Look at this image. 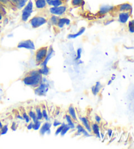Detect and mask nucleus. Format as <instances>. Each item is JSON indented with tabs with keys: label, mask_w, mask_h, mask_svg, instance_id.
<instances>
[{
	"label": "nucleus",
	"mask_w": 134,
	"mask_h": 149,
	"mask_svg": "<svg viewBox=\"0 0 134 149\" xmlns=\"http://www.w3.org/2000/svg\"><path fill=\"white\" fill-rule=\"evenodd\" d=\"M43 76L39 73L37 70H32L28 72L22 78V83L27 86L35 88L42 82Z\"/></svg>",
	"instance_id": "1"
},
{
	"label": "nucleus",
	"mask_w": 134,
	"mask_h": 149,
	"mask_svg": "<svg viewBox=\"0 0 134 149\" xmlns=\"http://www.w3.org/2000/svg\"><path fill=\"white\" fill-rule=\"evenodd\" d=\"M48 47L47 46H45V47H42L39 48L38 49L36 50L35 54V59L36 65L37 66H40L43 61L45 60L46 56L47 55Z\"/></svg>",
	"instance_id": "2"
},
{
	"label": "nucleus",
	"mask_w": 134,
	"mask_h": 149,
	"mask_svg": "<svg viewBox=\"0 0 134 149\" xmlns=\"http://www.w3.org/2000/svg\"><path fill=\"white\" fill-rule=\"evenodd\" d=\"M33 2L31 1H28V3L26 5L25 7L23 8L22 11V17L21 20L23 22H27L29 20L30 17L32 15L33 13Z\"/></svg>",
	"instance_id": "3"
},
{
	"label": "nucleus",
	"mask_w": 134,
	"mask_h": 149,
	"mask_svg": "<svg viewBox=\"0 0 134 149\" xmlns=\"http://www.w3.org/2000/svg\"><path fill=\"white\" fill-rule=\"evenodd\" d=\"M48 20L45 17L39 15H36L30 20V24L33 28H37L46 24Z\"/></svg>",
	"instance_id": "4"
},
{
	"label": "nucleus",
	"mask_w": 134,
	"mask_h": 149,
	"mask_svg": "<svg viewBox=\"0 0 134 149\" xmlns=\"http://www.w3.org/2000/svg\"><path fill=\"white\" fill-rule=\"evenodd\" d=\"M48 89H49V86L48 84L41 82L38 86L34 88V93L38 96H45L48 91Z\"/></svg>",
	"instance_id": "5"
},
{
	"label": "nucleus",
	"mask_w": 134,
	"mask_h": 149,
	"mask_svg": "<svg viewBox=\"0 0 134 149\" xmlns=\"http://www.w3.org/2000/svg\"><path fill=\"white\" fill-rule=\"evenodd\" d=\"M18 49H26L28 50H35V46L32 40H23L19 42L17 45Z\"/></svg>",
	"instance_id": "6"
},
{
	"label": "nucleus",
	"mask_w": 134,
	"mask_h": 149,
	"mask_svg": "<svg viewBox=\"0 0 134 149\" xmlns=\"http://www.w3.org/2000/svg\"><path fill=\"white\" fill-rule=\"evenodd\" d=\"M67 9H68V7L66 6H61L59 7H50L49 9V12L50 14L56 15V16L60 17L62 16L64 14L66 13L67 11Z\"/></svg>",
	"instance_id": "7"
},
{
	"label": "nucleus",
	"mask_w": 134,
	"mask_h": 149,
	"mask_svg": "<svg viewBox=\"0 0 134 149\" xmlns=\"http://www.w3.org/2000/svg\"><path fill=\"white\" fill-rule=\"evenodd\" d=\"M132 6L130 3H124L120 5H118V6L115 7V9L116 11L119 12H132Z\"/></svg>",
	"instance_id": "8"
},
{
	"label": "nucleus",
	"mask_w": 134,
	"mask_h": 149,
	"mask_svg": "<svg viewBox=\"0 0 134 149\" xmlns=\"http://www.w3.org/2000/svg\"><path fill=\"white\" fill-rule=\"evenodd\" d=\"M52 124L51 123L47 121L44 123L43 125H41V127L39 128V134L41 136H44L45 134L50 135V129L52 127Z\"/></svg>",
	"instance_id": "9"
},
{
	"label": "nucleus",
	"mask_w": 134,
	"mask_h": 149,
	"mask_svg": "<svg viewBox=\"0 0 134 149\" xmlns=\"http://www.w3.org/2000/svg\"><path fill=\"white\" fill-rule=\"evenodd\" d=\"M132 12H119L118 14V20L122 24H126L130 19Z\"/></svg>",
	"instance_id": "10"
},
{
	"label": "nucleus",
	"mask_w": 134,
	"mask_h": 149,
	"mask_svg": "<svg viewBox=\"0 0 134 149\" xmlns=\"http://www.w3.org/2000/svg\"><path fill=\"white\" fill-rule=\"evenodd\" d=\"M76 130H77V135H82L84 137H91L90 133H89L88 131L85 129L84 127L82 124H77L76 126Z\"/></svg>",
	"instance_id": "11"
},
{
	"label": "nucleus",
	"mask_w": 134,
	"mask_h": 149,
	"mask_svg": "<svg viewBox=\"0 0 134 149\" xmlns=\"http://www.w3.org/2000/svg\"><path fill=\"white\" fill-rule=\"evenodd\" d=\"M79 120L81 121L82 123V125L84 127L85 129H86L88 132L89 133H92V128H91V124L89 122L88 118L86 116H80L79 118Z\"/></svg>",
	"instance_id": "12"
},
{
	"label": "nucleus",
	"mask_w": 134,
	"mask_h": 149,
	"mask_svg": "<svg viewBox=\"0 0 134 149\" xmlns=\"http://www.w3.org/2000/svg\"><path fill=\"white\" fill-rule=\"evenodd\" d=\"M115 7L111 6H102L100 7L99 10L98 11V14L99 15H105L109 13H111L114 11Z\"/></svg>",
	"instance_id": "13"
},
{
	"label": "nucleus",
	"mask_w": 134,
	"mask_h": 149,
	"mask_svg": "<svg viewBox=\"0 0 134 149\" xmlns=\"http://www.w3.org/2000/svg\"><path fill=\"white\" fill-rule=\"evenodd\" d=\"M54 53H55V50L53 49V48H52V46H50V47H48V49L47 55V56H46L45 60H44L43 61V63L40 65V66L47 65L48 61H49L50 59H51V58L52 57Z\"/></svg>",
	"instance_id": "14"
},
{
	"label": "nucleus",
	"mask_w": 134,
	"mask_h": 149,
	"mask_svg": "<svg viewBox=\"0 0 134 149\" xmlns=\"http://www.w3.org/2000/svg\"><path fill=\"white\" fill-rule=\"evenodd\" d=\"M70 23H71L70 20L68 19V18H66V17L59 18L56 26H57L58 28H60V29H61V28H63L66 25L69 26L70 24Z\"/></svg>",
	"instance_id": "15"
},
{
	"label": "nucleus",
	"mask_w": 134,
	"mask_h": 149,
	"mask_svg": "<svg viewBox=\"0 0 134 149\" xmlns=\"http://www.w3.org/2000/svg\"><path fill=\"white\" fill-rule=\"evenodd\" d=\"M68 114L70 116L72 119H73L75 122L78 121L79 120L78 118H77V114L75 109V107L72 104H71L70 106L68 107Z\"/></svg>",
	"instance_id": "16"
},
{
	"label": "nucleus",
	"mask_w": 134,
	"mask_h": 149,
	"mask_svg": "<svg viewBox=\"0 0 134 149\" xmlns=\"http://www.w3.org/2000/svg\"><path fill=\"white\" fill-rule=\"evenodd\" d=\"M91 128H92V132H93L94 134L96 136V137L100 139V133H101V130H100V127L98 124L97 123H94L91 125Z\"/></svg>",
	"instance_id": "17"
},
{
	"label": "nucleus",
	"mask_w": 134,
	"mask_h": 149,
	"mask_svg": "<svg viewBox=\"0 0 134 149\" xmlns=\"http://www.w3.org/2000/svg\"><path fill=\"white\" fill-rule=\"evenodd\" d=\"M35 6L37 9H44L47 7L48 4L46 0H35Z\"/></svg>",
	"instance_id": "18"
},
{
	"label": "nucleus",
	"mask_w": 134,
	"mask_h": 149,
	"mask_svg": "<svg viewBox=\"0 0 134 149\" xmlns=\"http://www.w3.org/2000/svg\"><path fill=\"white\" fill-rule=\"evenodd\" d=\"M102 88V84L100 83L99 81H97L96 84H95V86L92 87L91 88L92 93H93L94 95H97L99 93L100 91H101Z\"/></svg>",
	"instance_id": "19"
},
{
	"label": "nucleus",
	"mask_w": 134,
	"mask_h": 149,
	"mask_svg": "<svg viewBox=\"0 0 134 149\" xmlns=\"http://www.w3.org/2000/svg\"><path fill=\"white\" fill-rule=\"evenodd\" d=\"M65 120L66 121V124H68L71 130H74L75 128V121L72 119L71 117L68 114L65 115Z\"/></svg>",
	"instance_id": "20"
},
{
	"label": "nucleus",
	"mask_w": 134,
	"mask_h": 149,
	"mask_svg": "<svg viewBox=\"0 0 134 149\" xmlns=\"http://www.w3.org/2000/svg\"><path fill=\"white\" fill-rule=\"evenodd\" d=\"M39 73L41 74L43 76H47L50 74V68L48 67L47 65L41 66L40 68L38 69Z\"/></svg>",
	"instance_id": "21"
},
{
	"label": "nucleus",
	"mask_w": 134,
	"mask_h": 149,
	"mask_svg": "<svg viewBox=\"0 0 134 149\" xmlns=\"http://www.w3.org/2000/svg\"><path fill=\"white\" fill-rule=\"evenodd\" d=\"M85 30H86V28L84 27H82L78 32L75 33V34H69L68 36V39H75V38H76L77 37L80 36H81L82 34H83V33L85 32Z\"/></svg>",
	"instance_id": "22"
},
{
	"label": "nucleus",
	"mask_w": 134,
	"mask_h": 149,
	"mask_svg": "<svg viewBox=\"0 0 134 149\" xmlns=\"http://www.w3.org/2000/svg\"><path fill=\"white\" fill-rule=\"evenodd\" d=\"M28 0H17L14 6H15V7H16L17 9H21L22 8H24L26 5L28 3Z\"/></svg>",
	"instance_id": "23"
},
{
	"label": "nucleus",
	"mask_w": 134,
	"mask_h": 149,
	"mask_svg": "<svg viewBox=\"0 0 134 149\" xmlns=\"http://www.w3.org/2000/svg\"><path fill=\"white\" fill-rule=\"evenodd\" d=\"M64 4L63 0H52L48 5L52 7H59Z\"/></svg>",
	"instance_id": "24"
},
{
	"label": "nucleus",
	"mask_w": 134,
	"mask_h": 149,
	"mask_svg": "<svg viewBox=\"0 0 134 149\" xmlns=\"http://www.w3.org/2000/svg\"><path fill=\"white\" fill-rule=\"evenodd\" d=\"M35 113H36V116H37V120H43V114H42V109H41L40 107H37L35 108Z\"/></svg>",
	"instance_id": "25"
},
{
	"label": "nucleus",
	"mask_w": 134,
	"mask_h": 149,
	"mask_svg": "<svg viewBox=\"0 0 134 149\" xmlns=\"http://www.w3.org/2000/svg\"><path fill=\"white\" fill-rule=\"evenodd\" d=\"M28 115H29V116L30 117L31 120H32L33 122H35L37 121V116H36V113L35 111H33L32 110H29V112H28Z\"/></svg>",
	"instance_id": "26"
},
{
	"label": "nucleus",
	"mask_w": 134,
	"mask_h": 149,
	"mask_svg": "<svg viewBox=\"0 0 134 149\" xmlns=\"http://www.w3.org/2000/svg\"><path fill=\"white\" fill-rule=\"evenodd\" d=\"M59 18H60V17H58V16H56V15H52V16L50 17V19H49V21L51 23V24L53 25V26H56V25H57V23H58Z\"/></svg>",
	"instance_id": "27"
},
{
	"label": "nucleus",
	"mask_w": 134,
	"mask_h": 149,
	"mask_svg": "<svg viewBox=\"0 0 134 149\" xmlns=\"http://www.w3.org/2000/svg\"><path fill=\"white\" fill-rule=\"evenodd\" d=\"M84 3L83 0H71V5L73 7H80Z\"/></svg>",
	"instance_id": "28"
},
{
	"label": "nucleus",
	"mask_w": 134,
	"mask_h": 149,
	"mask_svg": "<svg viewBox=\"0 0 134 149\" xmlns=\"http://www.w3.org/2000/svg\"><path fill=\"white\" fill-rule=\"evenodd\" d=\"M128 30L130 33H134V19L131 20L128 22Z\"/></svg>",
	"instance_id": "29"
},
{
	"label": "nucleus",
	"mask_w": 134,
	"mask_h": 149,
	"mask_svg": "<svg viewBox=\"0 0 134 149\" xmlns=\"http://www.w3.org/2000/svg\"><path fill=\"white\" fill-rule=\"evenodd\" d=\"M9 131L8 125H5L0 129V135H4L7 134V133Z\"/></svg>",
	"instance_id": "30"
},
{
	"label": "nucleus",
	"mask_w": 134,
	"mask_h": 149,
	"mask_svg": "<svg viewBox=\"0 0 134 149\" xmlns=\"http://www.w3.org/2000/svg\"><path fill=\"white\" fill-rule=\"evenodd\" d=\"M41 126V120H37L35 122H33V130L35 131H37L39 130Z\"/></svg>",
	"instance_id": "31"
},
{
	"label": "nucleus",
	"mask_w": 134,
	"mask_h": 149,
	"mask_svg": "<svg viewBox=\"0 0 134 149\" xmlns=\"http://www.w3.org/2000/svg\"><path fill=\"white\" fill-rule=\"evenodd\" d=\"M70 127H69V125L68 124H66L65 126L64 127V128L62 129V130H61V132L60 133V135L61 136H62V137H64V135H65L67 133H68L69 130H70Z\"/></svg>",
	"instance_id": "32"
},
{
	"label": "nucleus",
	"mask_w": 134,
	"mask_h": 149,
	"mask_svg": "<svg viewBox=\"0 0 134 149\" xmlns=\"http://www.w3.org/2000/svg\"><path fill=\"white\" fill-rule=\"evenodd\" d=\"M66 124V123L62 122V123H61V124L60 125H59L57 129H56V132H55V135H56H56H58L59 134H60L61 130H62V129L64 128V127L65 126Z\"/></svg>",
	"instance_id": "33"
},
{
	"label": "nucleus",
	"mask_w": 134,
	"mask_h": 149,
	"mask_svg": "<svg viewBox=\"0 0 134 149\" xmlns=\"http://www.w3.org/2000/svg\"><path fill=\"white\" fill-rule=\"evenodd\" d=\"M82 48H78L77 50V55H76V57H75V61H78L79 60H80L82 56Z\"/></svg>",
	"instance_id": "34"
},
{
	"label": "nucleus",
	"mask_w": 134,
	"mask_h": 149,
	"mask_svg": "<svg viewBox=\"0 0 134 149\" xmlns=\"http://www.w3.org/2000/svg\"><path fill=\"white\" fill-rule=\"evenodd\" d=\"M42 114H43V118L44 120H45L46 121H48L49 120V116H48V114L47 110L46 109H42Z\"/></svg>",
	"instance_id": "35"
},
{
	"label": "nucleus",
	"mask_w": 134,
	"mask_h": 149,
	"mask_svg": "<svg viewBox=\"0 0 134 149\" xmlns=\"http://www.w3.org/2000/svg\"><path fill=\"white\" fill-rule=\"evenodd\" d=\"M22 116L23 118H24V120L26 123H27V124H28V123H29L30 122H31V118L29 116V115H28V113H26V112H23Z\"/></svg>",
	"instance_id": "36"
},
{
	"label": "nucleus",
	"mask_w": 134,
	"mask_h": 149,
	"mask_svg": "<svg viewBox=\"0 0 134 149\" xmlns=\"http://www.w3.org/2000/svg\"><path fill=\"white\" fill-rule=\"evenodd\" d=\"M94 120H95V122H96V123H97V124H101V122H102V118L100 117V116H99L98 114H96V115H95Z\"/></svg>",
	"instance_id": "37"
},
{
	"label": "nucleus",
	"mask_w": 134,
	"mask_h": 149,
	"mask_svg": "<svg viewBox=\"0 0 134 149\" xmlns=\"http://www.w3.org/2000/svg\"><path fill=\"white\" fill-rule=\"evenodd\" d=\"M10 4H11V2L8 1V0H0V5H2V6L5 7L8 6L9 5L10 6Z\"/></svg>",
	"instance_id": "38"
},
{
	"label": "nucleus",
	"mask_w": 134,
	"mask_h": 149,
	"mask_svg": "<svg viewBox=\"0 0 134 149\" xmlns=\"http://www.w3.org/2000/svg\"><path fill=\"white\" fill-rule=\"evenodd\" d=\"M61 123H62V122H60V121H59V120H55V121H54L52 125H53V126L55 127H58L59 125H60L61 124Z\"/></svg>",
	"instance_id": "39"
},
{
	"label": "nucleus",
	"mask_w": 134,
	"mask_h": 149,
	"mask_svg": "<svg viewBox=\"0 0 134 149\" xmlns=\"http://www.w3.org/2000/svg\"><path fill=\"white\" fill-rule=\"evenodd\" d=\"M33 122H30L27 125V130H33Z\"/></svg>",
	"instance_id": "40"
},
{
	"label": "nucleus",
	"mask_w": 134,
	"mask_h": 149,
	"mask_svg": "<svg viewBox=\"0 0 134 149\" xmlns=\"http://www.w3.org/2000/svg\"><path fill=\"white\" fill-rule=\"evenodd\" d=\"M17 125L16 124V122H13L11 124V129L12 131H16L17 130Z\"/></svg>",
	"instance_id": "41"
},
{
	"label": "nucleus",
	"mask_w": 134,
	"mask_h": 149,
	"mask_svg": "<svg viewBox=\"0 0 134 149\" xmlns=\"http://www.w3.org/2000/svg\"><path fill=\"white\" fill-rule=\"evenodd\" d=\"M107 133L108 137H109V138H111L113 136V130L111 129H108Z\"/></svg>",
	"instance_id": "42"
},
{
	"label": "nucleus",
	"mask_w": 134,
	"mask_h": 149,
	"mask_svg": "<svg viewBox=\"0 0 134 149\" xmlns=\"http://www.w3.org/2000/svg\"><path fill=\"white\" fill-rule=\"evenodd\" d=\"M16 117H17V119H20V120H24V118H23L22 116H21V115H20V114H17Z\"/></svg>",
	"instance_id": "43"
},
{
	"label": "nucleus",
	"mask_w": 134,
	"mask_h": 149,
	"mask_svg": "<svg viewBox=\"0 0 134 149\" xmlns=\"http://www.w3.org/2000/svg\"><path fill=\"white\" fill-rule=\"evenodd\" d=\"M3 16H4V15H3V13H2L1 11H0V22L3 20Z\"/></svg>",
	"instance_id": "44"
},
{
	"label": "nucleus",
	"mask_w": 134,
	"mask_h": 149,
	"mask_svg": "<svg viewBox=\"0 0 134 149\" xmlns=\"http://www.w3.org/2000/svg\"><path fill=\"white\" fill-rule=\"evenodd\" d=\"M113 21H114V20H107V21L105 23V25H108V24H111V22H113Z\"/></svg>",
	"instance_id": "45"
},
{
	"label": "nucleus",
	"mask_w": 134,
	"mask_h": 149,
	"mask_svg": "<svg viewBox=\"0 0 134 149\" xmlns=\"http://www.w3.org/2000/svg\"><path fill=\"white\" fill-rule=\"evenodd\" d=\"M100 137H101V138L100 139H102L103 140L105 137V135L103 133H100Z\"/></svg>",
	"instance_id": "46"
},
{
	"label": "nucleus",
	"mask_w": 134,
	"mask_h": 149,
	"mask_svg": "<svg viewBox=\"0 0 134 149\" xmlns=\"http://www.w3.org/2000/svg\"><path fill=\"white\" fill-rule=\"evenodd\" d=\"M8 1H9L10 2H11V3L12 4V5H15V2H16L17 0H8Z\"/></svg>",
	"instance_id": "47"
},
{
	"label": "nucleus",
	"mask_w": 134,
	"mask_h": 149,
	"mask_svg": "<svg viewBox=\"0 0 134 149\" xmlns=\"http://www.w3.org/2000/svg\"><path fill=\"white\" fill-rule=\"evenodd\" d=\"M112 81H113V80L112 79H110V80L108 81V83H107V84L108 85H110V84H111V83H112Z\"/></svg>",
	"instance_id": "48"
},
{
	"label": "nucleus",
	"mask_w": 134,
	"mask_h": 149,
	"mask_svg": "<svg viewBox=\"0 0 134 149\" xmlns=\"http://www.w3.org/2000/svg\"><path fill=\"white\" fill-rule=\"evenodd\" d=\"M3 126V124H2V122H0V129H1V128Z\"/></svg>",
	"instance_id": "49"
},
{
	"label": "nucleus",
	"mask_w": 134,
	"mask_h": 149,
	"mask_svg": "<svg viewBox=\"0 0 134 149\" xmlns=\"http://www.w3.org/2000/svg\"><path fill=\"white\" fill-rule=\"evenodd\" d=\"M52 1V0H46V1H47V4H48L50 3V2Z\"/></svg>",
	"instance_id": "50"
},
{
	"label": "nucleus",
	"mask_w": 134,
	"mask_h": 149,
	"mask_svg": "<svg viewBox=\"0 0 134 149\" xmlns=\"http://www.w3.org/2000/svg\"><path fill=\"white\" fill-rule=\"evenodd\" d=\"M59 114H60V111H59V110H58L57 112H56V115H59Z\"/></svg>",
	"instance_id": "51"
},
{
	"label": "nucleus",
	"mask_w": 134,
	"mask_h": 149,
	"mask_svg": "<svg viewBox=\"0 0 134 149\" xmlns=\"http://www.w3.org/2000/svg\"><path fill=\"white\" fill-rule=\"evenodd\" d=\"M115 79V76H113L112 77V78H111V79H112V80H113V79Z\"/></svg>",
	"instance_id": "52"
}]
</instances>
